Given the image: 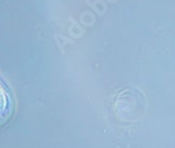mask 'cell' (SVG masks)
<instances>
[{
    "label": "cell",
    "instance_id": "cell-2",
    "mask_svg": "<svg viewBox=\"0 0 175 148\" xmlns=\"http://www.w3.org/2000/svg\"><path fill=\"white\" fill-rule=\"evenodd\" d=\"M117 148H120V147H117Z\"/></svg>",
    "mask_w": 175,
    "mask_h": 148
},
{
    "label": "cell",
    "instance_id": "cell-1",
    "mask_svg": "<svg viewBox=\"0 0 175 148\" xmlns=\"http://www.w3.org/2000/svg\"><path fill=\"white\" fill-rule=\"evenodd\" d=\"M12 109V102L9 89L0 79V122H2L9 117Z\"/></svg>",
    "mask_w": 175,
    "mask_h": 148
}]
</instances>
